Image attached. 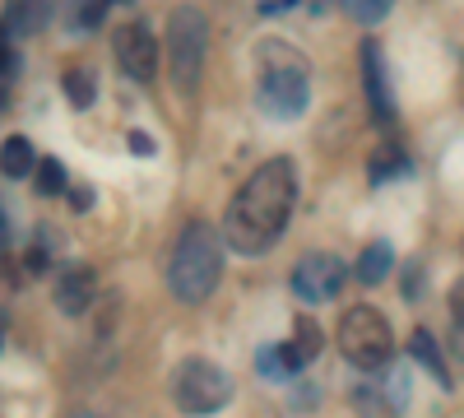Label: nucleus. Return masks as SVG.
<instances>
[{"label":"nucleus","mask_w":464,"mask_h":418,"mask_svg":"<svg viewBox=\"0 0 464 418\" xmlns=\"http://www.w3.org/2000/svg\"><path fill=\"white\" fill-rule=\"evenodd\" d=\"M293 200H297V168L288 159H269L260 163L246 181L242 191L232 196L227 214H223V238L232 251L242 256H260L269 251L284 228L293 219Z\"/></svg>","instance_id":"nucleus-1"},{"label":"nucleus","mask_w":464,"mask_h":418,"mask_svg":"<svg viewBox=\"0 0 464 418\" xmlns=\"http://www.w3.org/2000/svg\"><path fill=\"white\" fill-rule=\"evenodd\" d=\"M223 275V238L218 228H209L205 219H190L181 228V238L168 256V288L177 302H186V307H196V302H205L214 293Z\"/></svg>","instance_id":"nucleus-2"},{"label":"nucleus","mask_w":464,"mask_h":418,"mask_svg":"<svg viewBox=\"0 0 464 418\" xmlns=\"http://www.w3.org/2000/svg\"><path fill=\"white\" fill-rule=\"evenodd\" d=\"M260 107L279 122H297L306 102H312V80H306V61L293 47H260Z\"/></svg>","instance_id":"nucleus-3"},{"label":"nucleus","mask_w":464,"mask_h":418,"mask_svg":"<svg viewBox=\"0 0 464 418\" xmlns=\"http://www.w3.org/2000/svg\"><path fill=\"white\" fill-rule=\"evenodd\" d=\"M205 47H209V24L200 10H172L168 15V70H172V84L181 93H196L200 89V74H205Z\"/></svg>","instance_id":"nucleus-4"},{"label":"nucleus","mask_w":464,"mask_h":418,"mask_svg":"<svg viewBox=\"0 0 464 418\" xmlns=\"http://www.w3.org/2000/svg\"><path fill=\"white\" fill-rule=\"evenodd\" d=\"M339 349L353 367L381 372L395 358V339H391V326H385V316L376 307H348L339 316Z\"/></svg>","instance_id":"nucleus-5"},{"label":"nucleus","mask_w":464,"mask_h":418,"mask_svg":"<svg viewBox=\"0 0 464 418\" xmlns=\"http://www.w3.org/2000/svg\"><path fill=\"white\" fill-rule=\"evenodd\" d=\"M172 395H177L181 413H196V418L200 413H218L232 400V376L218 363H209V358H190L172 376Z\"/></svg>","instance_id":"nucleus-6"},{"label":"nucleus","mask_w":464,"mask_h":418,"mask_svg":"<svg viewBox=\"0 0 464 418\" xmlns=\"http://www.w3.org/2000/svg\"><path fill=\"white\" fill-rule=\"evenodd\" d=\"M111 47H116V61H121V70L130 74V80L149 84L153 74H159V37H153V28L144 19L116 28Z\"/></svg>","instance_id":"nucleus-7"},{"label":"nucleus","mask_w":464,"mask_h":418,"mask_svg":"<svg viewBox=\"0 0 464 418\" xmlns=\"http://www.w3.org/2000/svg\"><path fill=\"white\" fill-rule=\"evenodd\" d=\"M348 270H343V260L330 256V251H312V256H302L297 260V270H293V293L302 302H330L339 288H343Z\"/></svg>","instance_id":"nucleus-8"},{"label":"nucleus","mask_w":464,"mask_h":418,"mask_svg":"<svg viewBox=\"0 0 464 418\" xmlns=\"http://www.w3.org/2000/svg\"><path fill=\"white\" fill-rule=\"evenodd\" d=\"M56 307L65 316H84L93 307V297H98V275L89 270V265H65V270L56 275Z\"/></svg>","instance_id":"nucleus-9"},{"label":"nucleus","mask_w":464,"mask_h":418,"mask_svg":"<svg viewBox=\"0 0 464 418\" xmlns=\"http://www.w3.org/2000/svg\"><path fill=\"white\" fill-rule=\"evenodd\" d=\"M362 80H367V98H372V117L385 126L395 117V98H391V84H385V65H381L376 43H362Z\"/></svg>","instance_id":"nucleus-10"},{"label":"nucleus","mask_w":464,"mask_h":418,"mask_svg":"<svg viewBox=\"0 0 464 418\" xmlns=\"http://www.w3.org/2000/svg\"><path fill=\"white\" fill-rule=\"evenodd\" d=\"M52 5L56 0H10L5 5V24L10 28V37L19 33V37H28V33H43L47 28V19H52Z\"/></svg>","instance_id":"nucleus-11"},{"label":"nucleus","mask_w":464,"mask_h":418,"mask_svg":"<svg viewBox=\"0 0 464 418\" xmlns=\"http://www.w3.org/2000/svg\"><path fill=\"white\" fill-rule=\"evenodd\" d=\"M302 367H306V358L293 345H275V349L260 354V376L265 382H288V376H297Z\"/></svg>","instance_id":"nucleus-12"},{"label":"nucleus","mask_w":464,"mask_h":418,"mask_svg":"<svg viewBox=\"0 0 464 418\" xmlns=\"http://www.w3.org/2000/svg\"><path fill=\"white\" fill-rule=\"evenodd\" d=\"M0 172H5V177H28V172H37V149H33V140L10 135L5 144H0Z\"/></svg>","instance_id":"nucleus-13"},{"label":"nucleus","mask_w":464,"mask_h":418,"mask_svg":"<svg viewBox=\"0 0 464 418\" xmlns=\"http://www.w3.org/2000/svg\"><path fill=\"white\" fill-rule=\"evenodd\" d=\"M409 354H413L418 367H428L441 386H450V372H446V363H441V349H437V339H432L428 330H413V335H409Z\"/></svg>","instance_id":"nucleus-14"},{"label":"nucleus","mask_w":464,"mask_h":418,"mask_svg":"<svg viewBox=\"0 0 464 418\" xmlns=\"http://www.w3.org/2000/svg\"><path fill=\"white\" fill-rule=\"evenodd\" d=\"M391 265H395L391 242H372V247L358 256V279H362V284H381L385 275H391Z\"/></svg>","instance_id":"nucleus-15"},{"label":"nucleus","mask_w":464,"mask_h":418,"mask_svg":"<svg viewBox=\"0 0 464 418\" xmlns=\"http://www.w3.org/2000/svg\"><path fill=\"white\" fill-rule=\"evenodd\" d=\"M65 98H70L74 107H93V98H98V84H93V74H89L84 65L65 70Z\"/></svg>","instance_id":"nucleus-16"},{"label":"nucleus","mask_w":464,"mask_h":418,"mask_svg":"<svg viewBox=\"0 0 464 418\" xmlns=\"http://www.w3.org/2000/svg\"><path fill=\"white\" fill-rule=\"evenodd\" d=\"M65 163H56V159H37V191L43 196H61L65 191Z\"/></svg>","instance_id":"nucleus-17"},{"label":"nucleus","mask_w":464,"mask_h":418,"mask_svg":"<svg viewBox=\"0 0 464 418\" xmlns=\"http://www.w3.org/2000/svg\"><path fill=\"white\" fill-rule=\"evenodd\" d=\"M293 330H297V335H293V349H297V354H302L306 363H312V358L321 354V345H325V339H321V326L302 316V321H297Z\"/></svg>","instance_id":"nucleus-18"},{"label":"nucleus","mask_w":464,"mask_h":418,"mask_svg":"<svg viewBox=\"0 0 464 418\" xmlns=\"http://www.w3.org/2000/svg\"><path fill=\"white\" fill-rule=\"evenodd\" d=\"M450 345H455V358L464 363V279L450 288Z\"/></svg>","instance_id":"nucleus-19"},{"label":"nucleus","mask_w":464,"mask_h":418,"mask_svg":"<svg viewBox=\"0 0 464 418\" xmlns=\"http://www.w3.org/2000/svg\"><path fill=\"white\" fill-rule=\"evenodd\" d=\"M65 5H70V24L74 28H93L98 19H102V0H65Z\"/></svg>","instance_id":"nucleus-20"},{"label":"nucleus","mask_w":464,"mask_h":418,"mask_svg":"<svg viewBox=\"0 0 464 418\" xmlns=\"http://www.w3.org/2000/svg\"><path fill=\"white\" fill-rule=\"evenodd\" d=\"M395 172H404V154H400V149H381L376 163H372V181L381 186V181H391Z\"/></svg>","instance_id":"nucleus-21"},{"label":"nucleus","mask_w":464,"mask_h":418,"mask_svg":"<svg viewBox=\"0 0 464 418\" xmlns=\"http://www.w3.org/2000/svg\"><path fill=\"white\" fill-rule=\"evenodd\" d=\"M391 5H395V0H353V15L362 24H381L385 15H391Z\"/></svg>","instance_id":"nucleus-22"},{"label":"nucleus","mask_w":464,"mask_h":418,"mask_svg":"<svg viewBox=\"0 0 464 418\" xmlns=\"http://www.w3.org/2000/svg\"><path fill=\"white\" fill-rule=\"evenodd\" d=\"M126 144H130V154H140V159H153V140H149L144 131H130V135H126Z\"/></svg>","instance_id":"nucleus-23"},{"label":"nucleus","mask_w":464,"mask_h":418,"mask_svg":"<svg viewBox=\"0 0 464 418\" xmlns=\"http://www.w3.org/2000/svg\"><path fill=\"white\" fill-rule=\"evenodd\" d=\"M14 65V52H10V28L0 24V70H10Z\"/></svg>","instance_id":"nucleus-24"},{"label":"nucleus","mask_w":464,"mask_h":418,"mask_svg":"<svg viewBox=\"0 0 464 418\" xmlns=\"http://www.w3.org/2000/svg\"><path fill=\"white\" fill-rule=\"evenodd\" d=\"M5 242H10V219H5V205H0V251H5Z\"/></svg>","instance_id":"nucleus-25"},{"label":"nucleus","mask_w":464,"mask_h":418,"mask_svg":"<svg viewBox=\"0 0 464 418\" xmlns=\"http://www.w3.org/2000/svg\"><path fill=\"white\" fill-rule=\"evenodd\" d=\"M288 5H297V0H265V15H275V10H288Z\"/></svg>","instance_id":"nucleus-26"},{"label":"nucleus","mask_w":464,"mask_h":418,"mask_svg":"<svg viewBox=\"0 0 464 418\" xmlns=\"http://www.w3.org/2000/svg\"><path fill=\"white\" fill-rule=\"evenodd\" d=\"M70 418H93V413H84V409H80V413H70Z\"/></svg>","instance_id":"nucleus-27"},{"label":"nucleus","mask_w":464,"mask_h":418,"mask_svg":"<svg viewBox=\"0 0 464 418\" xmlns=\"http://www.w3.org/2000/svg\"><path fill=\"white\" fill-rule=\"evenodd\" d=\"M0 102H5V89H0Z\"/></svg>","instance_id":"nucleus-28"}]
</instances>
